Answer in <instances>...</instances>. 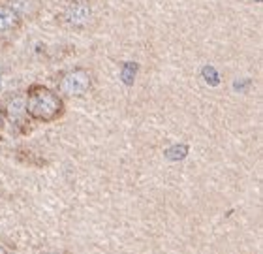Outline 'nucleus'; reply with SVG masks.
<instances>
[{"instance_id": "nucleus-3", "label": "nucleus", "mask_w": 263, "mask_h": 254, "mask_svg": "<svg viewBox=\"0 0 263 254\" xmlns=\"http://www.w3.org/2000/svg\"><path fill=\"white\" fill-rule=\"evenodd\" d=\"M90 17H92V8L88 6L87 0H76L64 10V21L70 27H85L90 21Z\"/></svg>"}, {"instance_id": "nucleus-7", "label": "nucleus", "mask_w": 263, "mask_h": 254, "mask_svg": "<svg viewBox=\"0 0 263 254\" xmlns=\"http://www.w3.org/2000/svg\"><path fill=\"white\" fill-rule=\"evenodd\" d=\"M203 78H205V81L211 85L218 83V74H216L214 68H205V70H203Z\"/></svg>"}, {"instance_id": "nucleus-1", "label": "nucleus", "mask_w": 263, "mask_h": 254, "mask_svg": "<svg viewBox=\"0 0 263 254\" xmlns=\"http://www.w3.org/2000/svg\"><path fill=\"white\" fill-rule=\"evenodd\" d=\"M25 111L36 121H55L62 113V98L44 85H34L25 96Z\"/></svg>"}, {"instance_id": "nucleus-9", "label": "nucleus", "mask_w": 263, "mask_h": 254, "mask_svg": "<svg viewBox=\"0 0 263 254\" xmlns=\"http://www.w3.org/2000/svg\"><path fill=\"white\" fill-rule=\"evenodd\" d=\"M0 252H8V249H6V247H2V245H0Z\"/></svg>"}, {"instance_id": "nucleus-2", "label": "nucleus", "mask_w": 263, "mask_h": 254, "mask_svg": "<svg viewBox=\"0 0 263 254\" xmlns=\"http://www.w3.org/2000/svg\"><path fill=\"white\" fill-rule=\"evenodd\" d=\"M90 85H92V79H90V74L85 68H73V70H68L61 76L59 79V90H61L64 96L68 98H79V96H85V94L90 90Z\"/></svg>"}, {"instance_id": "nucleus-6", "label": "nucleus", "mask_w": 263, "mask_h": 254, "mask_svg": "<svg viewBox=\"0 0 263 254\" xmlns=\"http://www.w3.org/2000/svg\"><path fill=\"white\" fill-rule=\"evenodd\" d=\"M136 64H132V62H128V64H124V70H122V79H124V83L126 85H132L134 83V79H136Z\"/></svg>"}, {"instance_id": "nucleus-8", "label": "nucleus", "mask_w": 263, "mask_h": 254, "mask_svg": "<svg viewBox=\"0 0 263 254\" xmlns=\"http://www.w3.org/2000/svg\"><path fill=\"white\" fill-rule=\"evenodd\" d=\"M2 124H4V115H2V111H0V128H2Z\"/></svg>"}, {"instance_id": "nucleus-5", "label": "nucleus", "mask_w": 263, "mask_h": 254, "mask_svg": "<svg viewBox=\"0 0 263 254\" xmlns=\"http://www.w3.org/2000/svg\"><path fill=\"white\" fill-rule=\"evenodd\" d=\"M8 111H10V117H19V113L25 111V98L23 96H15L10 102V105H8Z\"/></svg>"}, {"instance_id": "nucleus-4", "label": "nucleus", "mask_w": 263, "mask_h": 254, "mask_svg": "<svg viewBox=\"0 0 263 254\" xmlns=\"http://www.w3.org/2000/svg\"><path fill=\"white\" fill-rule=\"evenodd\" d=\"M19 23H21V17L11 6L0 4V32H10L19 27Z\"/></svg>"}]
</instances>
